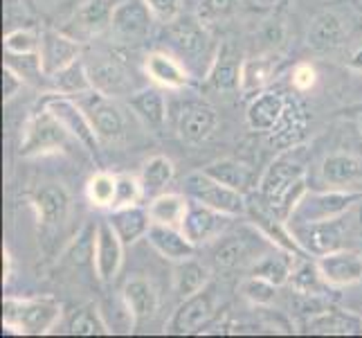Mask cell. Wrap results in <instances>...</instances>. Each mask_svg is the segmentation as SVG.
Returning a JSON list of instances; mask_svg holds the SVG:
<instances>
[{"instance_id": "cell-53", "label": "cell", "mask_w": 362, "mask_h": 338, "mask_svg": "<svg viewBox=\"0 0 362 338\" xmlns=\"http://www.w3.org/2000/svg\"><path fill=\"white\" fill-rule=\"evenodd\" d=\"M354 210H356V217H358V221H360V225H362V198L354 205Z\"/></svg>"}, {"instance_id": "cell-35", "label": "cell", "mask_w": 362, "mask_h": 338, "mask_svg": "<svg viewBox=\"0 0 362 338\" xmlns=\"http://www.w3.org/2000/svg\"><path fill=\"white\" fill-rule=\"evenodd\" d=\"M274 72V61L268 57L245 59L241 66V93H261Z\"/></svg>"}, {"instance_id": "cell-52", "label": "cell", "mask_w": 362, "mask_h": 338, "mask_svg": "<svg viewBox=\"0 0 362 338\" xmlns=\"http://www.w3.org/2000/svg\"><path fill=\"white\" fill-rule=\"evenodd\" d=\"M34 3L39 7H57L61 3H66V0H34Z\"/></svg>"}, {"instance_id": "cell-14", "label": "cell", "mask_w": 362, "mask_h": 338, "mask_svg": "<svg viewBox=\"0 0 362 338\" xmlns=\"http://www.w3.org/2000/svg\"><path fill=\"white\" fill-rule=\"evenodd\" d=\"M306 129H308L306 104L299 97H288L279 122L274 124L272 131L268 133V145L279 149V152H284V149H293L302 142V137L306 135Z\"/></svg>"}, {"instance_id": "cell-54", "label": "cell", "mask_w": 362, "mask_h": 338, "mask_svg": "<svg viewBox=\"0 0 362 338\" xmlns=\"http://www.w3.org/2000/svg\"><path fill=\"white\" fill-rule=\"evenodd\" d=\"M255 3H259V5H272L274 0H255Z\"/></svg>"}, {"instance_id": "cell-28", "label": "cell", "mask_w": 362, "mask_h": 338, "mask_svg": "<svg viewBox=\"0 0 362 338\" xmlns=\"http://www.w3.org/2000/svg\"><path fill=\"white\" fill-rule=\"evenodd\" d=\"M189 196L176 194V192H162L153 196V201L148 203V217L153 223L171 225V228H180L187 210H189Z\"/></svg>"}, {"instance_id": "cell-22", "label": "cell", "mask_w": 362, "mask_h": 338, "mask_svg": "<svg viewBox=\"0 0 362 338\" xmlns=\"http://www.w3.org/2000/svg\"><path fill=\"white\" fill-rule=\"evenodd\" d=\"M288 102V95H284L279 91H261L252 97V102L247 104L245 120L247 127L252 131L270 133L274 124L279 122L281 113Z\"/></svg>"}, {"instance_id": "cell-41", "label": "cell", "mask_w": 362, "mask_h": 338, "mask_svg": "<svg viewBox=\"0 0 362 338\" xmlns=\"http://www.w3.org/2000/svg\"><path fill=\"white\" fill-rule=\"evenodd\" d=\"M41 50V34L16 28L5 34V52L9 57H36Z\"/></svg>"}, {"instance_id": "cell-43", "label": "cell", "mask_w": 362, "mask_h": 338, "mask_svg": "<svg viewBox=\"0 0 362 338\" xmlns=\"http://www.w3.org/2000/svg\"><path fill=\"white\" fill-rule=\"evenodd\" d=\"M241 295L250 300L252 305L266 307V305H272V300L277 298V284L261 278V275H250L247 280L241 282Z\"/></svg>"}, {"instance_id": "cell-6", "label": "cell", "mask_w": 362, "mask_h": 338, "mask_svg": "<svg viewBox=\"0 0 362 338\" xmlns=\"http://www.w3.org/2000/svg\"><path fill=\"white\" fill-rule=\"evenodd\" d=\"M70 140V131L61 124V120L49 108L36 111L25 124V133L21 140V156H39L64 149Z\"/></svg>"}, {"instance_id": "cell-47", "label": "cell", "mask_w": 362, "mask_h": 338, "mask_svg": "<svg viewBox=\"0 0 362 338\" xmlns=\"http://www.w3.org/2000/svg\"><path fill=\"white\" fill-rule=\"evenodd\" d=\"M291 81H293V89L299 91V93H306L315 86L317 81V72L310 64H297L293 68V74H291Z\"/></svg>"}, {"instance_id": "cell-15", "label": "cell", "mask_w": 362, "mask_h": 338, "mask_svg": "<svg viewBox=\"0 0 362 338\" xmlns=\"http://www.w3.org/2000/svg\"><path fill=\"white\" fill-rule=\"evenodd\" d=\"M228 221H230V217L223 215V212H216L207 205L192 201L180 230L187 235V240H189L194 246H203L211 240H216V237H221V232L228 228Z\"/></svg>"}, {"instance_id": "cell-50", "label": "cell", "mask_w": 362, "mask_h": 338, "mask_svg": "<svg viewBox=\"0 0 362 338\" xmlns=\"http://www.w3.org/2000/svg\"><path fill=\"white\" fill-rule=\"evenodd\" d=\"M11 275H14V261H11V253L5 248L3 250V280L9 282Z\"/></svg>"}, {"instance_id": "cell-38", "label": "cell", "mask_w": 362, "mask_h": 338, "mask_svg": "<svg viewBox=\"0 0 362 338\" xmlns=\"http://www.w3.org/2000/svg\"><path fill=\"white\" fill-rule=\"evenodd\" d=\"M291 286L302 295H322L329 289V282L317 266V261H304L291 275Z\"/></svg>"}, {"instance_id": "cell-33", "label": "cell", "mask_w": 362, "mask_h": 338, "mask_svg": "<svg viewBox=\"0 0 362 338\" xmlns=\"http://www.w3.org/2000/svg\"><path fill=\"white\" fill-rule=\"evenodd\" d=\"M173 174H176V167L173 162L165 156H153L144 162L142 167V185H144V194H162L167 190V185L173 181Z\"/></svg>"}, {"instance_id": "cell-24", "label": "cell", "mask_w": 362, "mask_h": 338, "mask_svg": "<svg viewBox=\"0 0 362 338\" xmlns=\"http://www.w3.org/2000/svg\"><path fill=\"white\" fill-rule=\"evenodd\" d=\"M146 240L162 257L173 261V264L189 259L196 253V246L187 240V235L180 228H171V225L151 223V228L146 232Z\"/></svg>"}, {"instance_id": "cell-1", "label": "cell", "mask_w": 362, "mask_h": 338, "mask_svg": "<svg viewBox=\"0 0 362 338\" xmlns=\"http://www.w3.org/2000/svg\"><path fill=\"white\" fill-rule=\"evenodd\" d=\"M299 147L284 149L279 158L270 162L257 187V198L274 219L288 223L293 210L308 192L306 165L299 158Z\"/></svg>"}, {"instance_id": "cell-19", "label": "cell", "mask_w": 362, "mask_h": 338, "mask_svg": "<svg viewBox=\"0 0 362 338\" xmlns=\"http://www.w3.org/2000/svg\"><path fill=\"white\" fill-rule=\"evenodd\" d=\"M346 41V28L344 21L335 11H322L313 18L306 34L308 47L317 55H329L342 47Z\"/></svg>"}, {"instance_id": "cell-11", "label": "cell", "mask_w": 362, "mask_h": 338, "mask_svg": "<svg viewBox=\"0 0 362 338\" xmlns=\"http://www.w3.org/2000/svg\"><path fill=\"white\" fill-rule=\"evenodd\" d=\"M45 108H49L54 113V116L61 120V124L70 131L72 137H77V140L88 149L90 154H97V149H99V135L97 131L93 129V124H90V118H88V113L83 111V106L79 102H74L72 97L68 95H54V97H49L43 102Z\"/></svg>"}, {"instance_id": "cell-46", "label": "cell", "mask_w": 362, "mask_h": 338, "mask_svg": "<svg viewBox=\"0 0 362 338\" xmlns=\"http://www.w3.org/2000/svg\"><path fill=\"white\" fill-rule=\"evenodd\" d=\"M144 3L151 7L156 21L160 23H171L182 14V3L180 0H144Z\"/></svg>"}, {"instance_id": "cell-23", "label": "cell", "mask_w": 362, "mask_h": 338, "mask_svg": "<svg viewBox=\"0 0 362 338\" xmlns=\"http://www.w3.org/2000/svg\"><path fill=\"white\" fill-rule=\"evenodd\" d=\"M122 298H124V305H127V311L133 325L148 320L160 307L158 289L153 286V282L146 278H131L124 284Z\"/></svg>"}, {"instance_id": "cell-37", "label": "cell", "mask_w": 362, "mask_h": 338, "mask_svg": "<svg viewBox=\"0 0 362 338\" xmlns=\"http://www.w3.org/2000/svg\"><path fill=\"white\" fill-rule=\"evenodd\" d=\"M247 259H250V244L243 237H228L211 253V261H214V266L218 271H232L236 266H243Z\"/></svg>"}, {"instance_id": "cell-44", "label": "cell", "mask_w": 362, "mask_h": 338, "mask_svg": "<svg viewBox=\"0 0 362 338\" xmlns=\"http://www.w3.org/2000/svg\"><path fill=\"white\" fill-rule=\"evenodd\" d=\"M144 185L142 179L133 176V174H117V196H115V208H127V205H137L142 201Z\"/></svg>"}, {"instance_id": "cell-21", "label": "cell", "mask_w": 362, "mask_h": 338, "mask_svg": "<svg viewBox=\"0 0 362 338\" xmlns=\"http://www.w3.org/2000/svg\"><path fill=\"white\" fill-rule=\"evenodd\" d=\"M241 57L234 52L232 45H221L218 52L207 70V86L216 93H236L241 91Z\"/></svg>"}, {"instance_id": "cell-51", "label": "cell", "mask_w": 362, "mask_h": 338, "mask_svg": "<svg viewBox=\"0 0 362 338\" xmlns=\"http://www.w3.org/2000/svg\"><path fill=\"white\" fill-rule=\"evenodd\" d=\"M349 68H354V70H362V47H358L356 52L351 55V59H349Z\"/></svg>"}, {"instance_id": "cell-48", "label": "cell", "mask_w": 362, "mask_h": 338, "mask_svg": "<svg viewBox=\"0 0 362 338\" xmlns=\"http://www.w3.org/2000/svg\"><path fill=\"white\" fill-rule=\"evenodd\" d=\"M23 84H25V79H23V74L18 70H14L11 66L3 68V99H5V102H11V99L18 95V91L23 89Z\"/></svg>"}, {"instance_id": "cell-5", "label": "cell", "mask_w": 362, "mask_h": 338, "mask_svg": "<svg viewBox=\"0 0 362 338\" xmlns=\"http://www.w3.org/2000/svg\"><path fill=\"white\" fill-rule=\"evenodd\" d=\"M167 39L169 45L176 50L180 61L185 64H203L207 59L209 64L216 55H211V36L205 28L201 16H178L176 21L167 23Z\"/></svg>"}, {"instance_id": "cell-3", "label": "cell", "mask_w": 362, "mask_h": 338, "mask_svg": "<svg viewBox=\"0 0 362 338\" xmlns=\"http://www.w3.org/2000/svg\"><path fill=\"white\" fill-rule=\"evenodd\" d=\"M182 185H185V194L189 196L192 201L207 205L216 212H223V215H228V217L245 215V210H247L243 192L218 183L216 179H211L207 171L187 174Z\"/></svg>"}, {"instance_id": "cell-49", "label": "cell", "mask_w": 362, "mask_h": 338, "mask_svg": "<svg viewBox=\"0 0 362 338\" xmlns=\"http://www.w3.org/2000/svg\"><path fill=\"white\" fill-rule=\"evenodd\" d=\"M264 39H266L268 43H272V45L281 43V39H284V25H281L279 21H270V23H268V28H266V32H264Z\"/></svg>"}, {"instance_id": "cell-17", "label": "cell", "mask_w": 362, "mask_h": 338, "mask_svg": "<svg viewBox=\"0 0 362 338\" xmlns=\"http://www.w3.org/2000/svg\"><path fill=\"white\" fill-rule=\"evenodd\" d=\"M317 266L329 286H351L362 280V255L356 250H333L317 257Z\"/></svg>"}, {"instance_id": "cell-13", "label": "cell", "mask_w": 362, "mask_h": 338, "mask_svg": "<svg viewBox=\"0 0 362 338\" xmlns=\"http://www.w3.org/2000/svg\"><path fill=\"white\" fill-rule=\"evenodd\" d=\"M81 57V43L72 36L57 32V30H45L41 34V50H39V66L41 72L47 77H54L57 72L72 66L74 61Z\"/></svg>"}, {"instance_id": "cell-34", "label": "cell", "mask_w": 362, "mask_h": 338, "mask_svg": "<svg viewBox=\"0 0 362 338\" xmlns=\"http://www.w3.org/2000/svg\"><path fill=\"white\" fill-rule=\"evenodd\" d=\"M295 266H293V253L291 250H284V253H272V255H264L261 257L252 275H261V278L270 280L272 284H288L291 275H293Z\"/></svg>"}, {"instance_id": "cell-7", "label": "cell", "mask_w": 362, "mask_h": 338, "mask_svg": "<svg viewBox=\"0 0 362 338\" xmlns=\"http://www.w3.org/2000/svg\"><path fill=\"white\" fill-rule=\"evenodd\" d=\"M153 11L144 0H119L110 11V34L127 45L144 43L153 32Z\"/></svg>"}, {"instance_id": "cell-40", "label": "cell", "mask_w": 362, "mask_h": 338, "mask_svg": "<svg viewBox=\"0 0 362 338\" xmlns=\"http://www.w3.org/2000/svg\"><path fill=\"white\" fill-rule=\"evenodd\" d=\"M68 332L74 336H104L113 329H108V325L95 307H86L74 311V316L68 322Z\"/></svg>"}, {"instance_id": "cell-55", "label": "cell", "mask_w": 362, "mask_h": 338, "mask_svg": "<svg viewBox=\"0 0 362 338\" xmlns=\"http://www.w3.org/2000/svg\"><path fill=\"white\" fill-rule=\"evenodd\" d=\"M360 131H362V118H360Z\"/></svg>"}, {"instance_id": "cell-25", "label": "cell", "mask_w": 362, "mask_h": 338, "mask_svg": "<svg viewBox=\"0 0 362 338\" xmlns=\"http://www.w3.org/2000/svg\"><path fill=\"white\" fill-rule=\"evenodd\" d=\"M144 72L148 79L162 86V89L178 91L189 84V72H187L185 64L167 52H148L144 59Z\"/></svg>"}, {"instance_id": "cell-31", "label": "cell", "mask_w": 362, "mask_h": 338, "mask_svg": "<svg viewBox=\"0 0 362 338\" xmlns=\"http://www.w3.org/2000/svg\"><path fill=\"white\" fill-rule=\"evenodd\" d=\"M203 171H207L209 176L216 179L218 183L234 187V190H239V192H245L252 187V169L239 160H232V158L214 160V162H209L207 167H203Z\"/></svg>"}, {"instance_id": "cell-30", "label": "cell", "mask_w": 362, "mask_h": 338, "mask_svg": "<svg viewBox=\"0 0 362 338\" xmlns=\"http://www.w3.org/2000/svg\"><path fill=\"white\" fill-rule=\"evenodd\" d=\"M173 284H176V293L180 300L189 298L198 291H203L209 284V269L194 257L178 261L176 271H173Z\"/></svg>"}, {"instance_id": "cell-18", "label": "cell", "mask_w": 362, "mask_h": 338, "mask_svg": "<svg viewBox=\"0 0 362 338\" xmlns=\"http://www.w3.org/2000/svg\"><path fill=\"white\" fill-rule=\"evenodd\" d=\"M216 111L203 102H189L185 104L178 113V135L185 142L198 145L207 140L216 129Z\"/></svg>"}, {"instance_id": "cell-9", "label": "cell", "mask_w": 362, "mask_h": 338, "mask_svg": "<svg viewBox=\"0 0 362 338\" xmlns=\"http://www.w3.org/2000/svg\"><path fill=\"white\" fill-rule=\"evenodd\" d=\"M93 81V91L108 95V97H124L133 95L140 86L135 81V72L127 64H122L117 57H95V61L86 64Z\"/></svg>"}, {"instance_id": "cell-39", "label": "cell", "mask_w": 362, "mask_h": 338, "mask_svg": "<svg viewBox=\"0 0 362 338\" xmlns=\"http://www.w3.org/2000/svg\"><path fill=\"white\" fill-rule=\"evenodd\" d=\"M86 196L95 208H110L115 205L117 196V174L110 171H97L90 176L88 185H86Z\"/></svg>"}, {"instance_id": "cell-20", "label": "cell", "mask_w": 362, "mask_h": 338, "mask_svg": "<svg viewBox=\"0 0 362 338\" xmlns=\"http://www.w3.org/2000/svg\"><path fill=\"white\" fill-rule=\"evenodd\" d=\"M70 194L64 185L49 183L34 194L32 205L43 228H59L70 215Z\"/></svg>"}, {"instance_id": "cell-12", "label": "cell", "mask_w": 362, "mask_h": 338, "mask_svg": "<svg viewBox=\"0 0 362 338\" xmlns=\"http://www.w3.org/2000/svg\"><path fill=\"white\" fill-rule=\"evenodd\" d=\"M124 246L127 244L119 240L117 230L108 219L97 225L93 244V264L97 278L102 282H113L117 278L124 261Z\"/></svg>"}, {"instance_id": "cell-4", "label": "cell", "mask_w": 362, "mask_h": 338, "mask_svg": "<svg viewBox=\"0 0 362 338\" xmlns=\"http://www.w3.org/2000/svg\"><path fill=\"white\" fill-rule=\"evenodd\" d=\"M362 198V192L333 187L329 192H306L297 203L288 223H315L344 217Z\"/></svg>"}, {"instance_id": "cell-32", "label": "cell", "mask_w": 362, "mask_h": 338, "mask_svg": "<svg viewBox=\"0 0 362 338\" xmlns=\"http://www.w3.org/2000/svg\"><path fill=\"white\" fill-rule=\"evenodd\" d=\"M306 329L310 334H338V336H346V334H360L362 332V320L344 314V311H322V314L313 316L306 322Z\"/></svg>"}, {"instance_id": "cell-10", "label": "cell", "mask_w": 362, "mask_h": 338, "mask_svg": "<svg viewBox=\"0 0 362 338\" xmlns=\"http://www.w3.org/2000/svg\"><path fill=\"white\" fill-rule=\"evenodd\" d=\"M79 104L83 106L86 113H88L90 124L97 131L99 140L115 142V140H119V137L127 135V127H129L127 113H124V108L115 102L113 97L102 95L97 91H88L86 102H79Z\"/></svg>"}, {"instance_id": "cell-45", "label": "cell", "mask_w": 362, "mask_h": 338, "mask_svg": "<svg viewBox=\"0 0 362 338\" xmlns=\"http://www.w3.org/2000/svg\"><path fill=\"white\" fill-rule=\"evenodd\" d=\"M236 7V0H198V16L205 23L230 16Z\"/></svg>"}, {"instance_id": "cell-2", "label": "cell", "mask_w": 362, "mask_h": 338, "mask_svg": "<svg viewBox=\"0 0 362 338\" xmlns=\"http://www.w3.org/2000/svg\"><path fill=\"white\" fill-rule=\"evenodd\" d=\"M61 318V305L54 298H14L3 300V325L16 334H49Z\"/></svg>"}, {"instance_id": "cell-16", "label": "cell", "mask_w": 362, "mask_h": 338, "mask_svg": "<svg viewBox=\"0 0 362 338\" xmlns=\"http://www.w3.org/2000/svg\"><path fill=\"white\" fill-rule=\"evenodd\" d=\"M214 293H211L207 286L203 291H198L189 298L182 300V305L176 309L171 322H169V332L171 334H194L203 327L205 322L211 320V316L216 314L214 309Z\"/></svg>"}, {"instance_id": "cell-29", "label": "cell", "mask_w": 362, "mask_h": 338, "mask_svg": "<svg viewBox=\"0 0 362 338\" xmlns=\"http://www.w3.org/2000/svg\"><path fill=\"white\" fill-rule=\"evenodd\" d=\"M129 104L135 111V116L151 129H160L167 120L165 95L158 89H151V86L148 89H137L133 95H129Z\"/></svg>"}, {"instance_id": "cell-26", "label": "cell", "mask_w": 362, "mask_h": 338, "mask_svg": "<svg viewBox=\"0 0 362 338\" xmlns=\"http://www.w3.org/2000/svg\"><path fill=\"white\" fill-rule=\"evenodd\" d=\"M108 221L113 223V228L117 230L119 240L131 246L135 244L140 237H146L148 228H151V217H148V210L137 205H127V208H115L113 215L108 217Z\"/></svg>"}, {"instance_id": "cell-8", "label": "cell", "mask_w": 362, "mask_h": 338, "mask_svg": "<svg viewBox=\"0 0 362 338\" xmlns=\"http://www.w3.org/2000/svg\"><path fill=\"white\" fill-rule=\"evenodd\" d=\"M288 230L295 237L297 246L304 253L315 257L344 248V240H346V225L342 217L331 221H315V223H288Z\"/></svg>"}, {"instance_id": "cell-42", "label": "cell", "mask_w": 362, "mask_h": 338, "mask_svg": "<svg viewBox=\"0 0 362 338\" xmlns=\"http://www.w3.org/2000/svg\"><path fill=\"white\" fill-rule=\"evenodd\" d=\"M110 11H113V7H108L106 0H88V3L79 5L74 21L86 32H99L104 25L110 23Z\"/></svg>"}, {"instance_id": "cell-36", "label": "cell", "mask_w": 362, "mask_h": 338, "mask_svg": "<svg viewBox=\"0 0 362 338\" xmlns=\"http://www.w3.org/2000/svg\"><path fill=\"white\" fill-rule=\"evenodd\" d=\"M57 91L61 95H86L88 91H93V81H90V74H88V68L81 61H74L72 66L64 68L61 72H57L52 77Z\"/></svg>"}, {"instance_id": "cell-27", "label": "cell", "mask_w": 362, "mask_h": 338, "mask_svg": "<svg viewBox=\"0 0 362 338\" xmlns=\"http://www.w3.org/2000/svg\"><path fill=\"white\" fill-rule=\"evenodd\" d=\"M322 179L333 187L346 190V187L356 185L362 179V160L344 152L331 154L322 162Z\"/></svg>"}]
</instances>
